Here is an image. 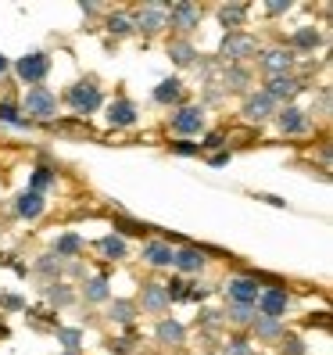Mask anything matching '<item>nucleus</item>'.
Returning <instances> with one entry per match:
<instances>
[{
	"mask_svg": "<svg viewBox=\"0 0 333 355\" xmlns=\"http://www.w3.org/2000/svg\"><path fill=\"white\" fill-rule=\"evenodd\" d=\"M65 104L72 108L75 119H90L93 112H100V104H104L100 83H93V79H79V83H72V87L65 90Z\"/></svg>",
	"mask_w": 333,
	"mask_h": 355,
	"instance_id": "obj_1",
	"label": "nucleus"
},
{
	"mask_svg": "<svg viewBox=\"0 0 333 355\" xmlns=\"http://www.w3.org/2000/svg\"><path fill=\"white\" fill-rule=\"evenodd\" d=\"M22 115L29 122H51L57 119V94L47 87H29L22 97Z\"/></svg>",
	"mask_w": 333,
	"mask_h": 355,
	"instance_id": "obj_2",
	"label": "nucleus"
},
{
	"mask_svg": "<svg viewBox=\"0 0 333 355\" xmlns=\"http://www.w3.org/2000/svg\"><path fill=\"white\" fill-rule=\"evenodd\" d=\"M51 54L47 51H33V54H22L15 61V76H18V83H26V87H44V79L51 76Z\"/></svg>",
	"mask_w": 333,
	"mask_h": 355,
	"instance_id": "obj_3",
	"label": "nucleus"
},
{
	"mask_svg": "<svg viewBox=\"0 0 333 355\" xmlns=\"http://www.w3.org/2000/svg\"><path fill=\"white\" fill-rule=\"evenodd\" d=\"M208 126V104H179L169 119V130L179 137H197Z\"/></svg>",
	"mask_w": 333,
	"mask_h": 355,
	"instance_id": "obj_4",
	"label": "nucleus"
},
{
	"mask_svg": "<svg viewBox=\"0 0 333 355\" xmlns=\"http://www.w3.org/2000/svg\"><path fill=\"white\" fill-rule=\"evenodd\" d=\"M262 90H265L269 97H273L276 108H287V104H294V97H298V94H305V90H308V83H305L301 76H294V72H287V76H269Z\"/></svg>",
	"mask_w": 333,
	"mask_h": 355,
	"instance_id": "obj_5",
	"label": "nucleus"
},
{
	"mask_svg": "<svg viewBox=\"0 0 333 355\" xmlns=\"http://www.w3.org/2000/svg\"><path fill=\"white\" fill-rule=\"evenodd\" d=\"M258 51L262 47H258V40L251 33H226L222 44H219V58L230 61V65H240L244 58H255Z\"/></svg>",
	"mask_w": 333,
	"mask_h": 355,
	"instance_id": "obj_6",
	"label": "nucleus"
},
{
	"mask_svg": "<svg viewBox=\"0 0 333 355\" xmlns=\"http://www.w3.org/2000/svg\"><path fill=\"white\" fill-rule=\"evenodd\" d=\"M172 269L176 277H201L208 269V252L201 244H179L172 255Z\"/></svg>",
	"mask_w": 333,
	"mask_h": 355,
	"instance_id": "obj_7",
	"label": "nucleus"
},
{
	"mask_svg": "<svg viewBox=\"0 0 333 355\" xmlns=\"http://www.w3.org/2000/svg\"><path fill=\"white\" fill-rule=\"evenodd\" d=\"M255 309H258V316H265V320H283L290 312V291L287 287H262Z\"/></svg>",
	"mask_w": 333,
	"mask_h": 355,
	"instance_id": "obj_8",
	"label": "nucleus"
},
{
	"mask_svg": "<svg viewBox=\"0 0 333 355\" xmlns=\"http://www.w3.org/2000/svg\"><path fill=\"white\" fill-rule=\"evenodd\" d=\"M165 18H169V29H176V33H183V40L190 36L197 26H201V8L197 4H169L165 8Z\"/></svg>",
	"mask_w": 333,
	"mask_h": 355,
	"instance_id": "obj_9",
	"label": "nucleus"
},
{
	"mask_svg": "<svg viewBox=\"0 0 333 355\" xmlns=\"http://www.w3.org/2000/svg\"><path fill=\"white\" fill-rule=\"evenodd\" d=\"M165 8H169V0H161V4H147L133 15V26L136 33L143 36H154V33H165L169 29V18H165Z\"/></svg>",
	"mask_w": 333,
	"mask_h": 355,
	"instance_id": "obj_10",
	"label": "nucleus"
},
{
	"mask_svg": "<svg viewBox=\"0 0 333 355\" xmlns=\"http://www.w3.org/2000/svg\"><path fill=\"white\" fill-rule=\"evenodd\" d=\"M172 255H176V248L165 237H147L140 244V259L151 269H172Z\"/></svg>",
	"mask_w": 333,
	"mask_h": 355,
	"instance_id": "obj_11",
	"label": "nucleus"
},
{
	"mask_svg": "<svg viewBox=\"0 0 333 355\" xmlns=\"http://www.w3.org/2000/svg\"><path fill=\"white\" fill-rule=\"evenodd\" d=\"M255 58H258V69H262L265 76H287V72H294V61H298L287 47H265V51H258Z\"/></svg>",
	"mask_w": 333,
	"mask_h": 355,
	"instance_id": "obj_12",
	"label": "nucleus"
},
{
	"mask_svg": "<svg viewBox=\"0 0 333 355\" xmlns=\"http://www.w3.org/2000/svg\"><path fill=\"white\" fill-rule=\"evenodd\" d=\"M276 126L287 133V137H305L312 133V115L298 104H287V108H276Z\"/></svg>",
	"mask_w": 333,
	"mask_h": 355,
	"instance_id": "obj_13",
	"label": "nucleus"
},
{
	"mask_svg": "<svg viewBox=\"0 0 333 355\" xmlns=\"http://www.w3.org/2000/svg\"><path fill=\"white\" fill-rule=\"evenodd\" d=\"M258 280L251 277H230V280H222V295L230 298V305H255L258 302Z\"/></svg>",
	"mask_w": 333,
	"mask_h": 355,
	"instance_id": "obj_14",
	"label": "nucleus"
},
{
	"mask_svg": "<svg viewBox=\"0 0 333 355\" xmlns=\"http://www.w3.org/2000/svg\"><path fill=\"white\" fill-rule=\"evenodd\" d=\"M104 119H108V126H111V130H133L136 122H140V112H136V104H133L129 97H122V94H118V97L108 104Z\"/></svg>",
	"mask_w": 333,
	"mask_h": 355,
	"instance_id": "obj_15",
	"label": "nucleus"
},
{
	"mask_svg": "<svg viewBox=\"0 0 333 355\" xmlns=\"http://www.w3.org/2000/svg\"><path fill=\"white\" fill-rule=\"evenodd\" d=\"M240 115H244V122H265L269 115H276V104H273V97H269L265 90H247Z\"/></svg>",
	"mask_w": 333,
	"mask_h": 355,
	"instance_id": "obj_16",
	"label": "nucleus"
},
{
	"mask_svg": "<svg viewBox=\"0 0 333 355\" xmlns=\"http://www.w3.org/2000/svg\"><path fill=\"white\" fill-rule=\"evenodd\" d=\"M136 309H140V312H151V316H161V312H169V298H165L161 280H143Z\"/></svg>",
	"mask_w": 333,
	"mask_h": 355,
	"instance_id": "obj_17",
	"label": "nucleus"
},
{
	"mask_svg": "<svg viewBox=\"0 0 333 355\" xmlns=\"http://www.w3.org/2000/svg\"><path fill=\"white\" fill-rule=\"evenodd\" d=\"M151 97H154V104H161V108H179V104H186V83L179 76H169V79L158 83Z\"/></svg>",
	"mask_w": 333,
	"mask_h": 355,
	"instance_id": "obj_18",
	"label": "nucleus"
},
{
	"mask_svg": "<svg viewBox=\"0 0 333 355\" xmlns=\"http://www.w3.org/2000/svg\"><path fill=\"white\" fill-rule=\"evenodd\" d=\"M323 47V33L316 29V26H301V29H294V33H290L287 36V51L290 54H316Z\"/></svg>",
	"mask_w": 333,
	"mask_h": 355,
	"instance_id": "obj_19",
	"label": "nucleus"
},
{
	"mask_svg": "<svg viewBox=\"0 0 333 355\" xmlns=\"http://www.w3.org/2000/svg\"><path fill=\"white\" fill-rule=\"evenodd\" d=\"M15 216L18 219H26V223H36L39 216H44L47 212V198L44 194H36V191H22V194H18L15 198Z\"/></svg>",
	"mask_w": 333,
	"mask_h": 355,
	"instance_id": "obj_20",
	"label": "nucleus"
},
{
	"mask_svg": "<svg viewBox=\"0 0 333 355\" xmlns=\"http://www.w3.org/2000/svg\"><path fill=\"white\" fill-rule=\"evenodd\" d=\"M154 341L161 348H183L186 345V327L179 320H169V316H161L158 327H154Z\"/></svg>",
	"mask_w": 333,
	"mask_h": 355,
	"instance_id": "obj_21",
	"label": "nucleus"
},
{
	"mask_svg": "<svg viewBox=\"0 0 333 355\" xmlns=\"http://www.w3.org/2000/svg\"><path fill=\"white\" fill-rule=\"evenodd\" d=\"M82 252H87V241H82L79 234H72V230L69 234H57L54 244H51V255H57L61 262H75Z\"/></svg>",
	"mask_w": 333,
	"mask_h": 355,
	"instance_id": "obj_22",
	"label": "nucleus"
},
{
	"mask_svg": "<svg viewBox=\"0 0 333 355\" xmlns=\"http://www.w3.org/2000/svg\"><path fill=\"white\" fill-rule=\"evenodd\" d=\"M75 295L87 305H104V302H111V284H108V277H87L82 291H75Z\"/></svg>",
	"mask_w": 333,
	"mask_h": 355,
	"instance_id": "obj_23",
	"label": "nucleus"
},
{
	"mask_svg": "<svg viewBox=\"0 0 333 355\" xmlns=\"http://www.w3.org/2000/svg\"><path fill=\"white\" fill-rule=\"evenodd\" d=\"M44 298H47V309H69L79 295H75V287L65 284V280H54V284H44Z\"/></svg>",
	"mask_w": 333,
	"mask_h": 355,
	"instance_id": "obj_24",
	"label": "nucleus"
},
{
	"mask_svg": "<svg viewBox=\"0 0 333 355\" xmlns=\"http://www.w3.org/2000/svg\"><path fill=\"white\" fill-rule=\"evenodd\" d=\"M251 330H255V338H258L262 345H280V341L287 338L283 320H265V316H258V320L251 323Z\"/></svg>",
	"mask_w": 333,
	"mask_h": 355,
	"instance_id": "obj_25",
	"label": "nucleus"
},
{
	"mask_svg": "<svg viewBox=\"0 0 333 355\" xmlns=\"http://www.w3.org/2000/svg\"><path fill=\"white\" fill-rule=\"evenodd\" d=\"M136 316H140V309H136L133 298H115V302H108V320H111L115 327H133Z\"/></svg>",
	"mask_w": 333,
	"mask_h": 355,
	"instance_id": "obj_26",
	"label": "nucleus"
},
{
	"mask_svg": "<svg viewBox=\"0 0 333 355\" xmlns=\"http://www.w3.org/2000/svg\"><path fill=\"white\" fill-rule=\"evenodd\" d=\"M33 273H36V277H44L47 284H54V280L65 277V262H61L57 255H51V252H44V255L33 262Z\"/></svg>",
	"mask_w": 333,
	"mask_h": 355,
	"instance_id": "obj_27",
	"label": "nucleus"
},
{
	"mask_svg": "<svg viewBox=\"0 0 333 355\" xmlns=\"http://www.w3.org/2000/svg\"><path fill=\"white\" fill-rule=\"evenodd\" d=\"M197 47H194V40H183V36H176V40H169V58L176 61V65H197Z\"/></svg>",
	"mask_w": 333,
	"mask_h": 355,
	"instance_id": "obj_28",
	"label": "nucleus"
},
{
	"mask_svg": "<svg viewBox=\"0 0 333 355\" xmlns=\"http://www.w3.org/2000/svg\"><path fill=\"white\" fill-rule=\"evenodd\" d=\"M247 87H251V69H244V65H226L222 69V90L247 94Z\"/></svg>",
	"mask_w": 333,
	"mask_h": 355,
	"instance_id": "obj_29",
	"label": "nucleus"
},
{
	"mask_svg": "<svg viewBox=\"0 0 333 355\" xmlns=\"http://www.w3.org/2000/svg\"><path fill=\"white\" fill-rule=\"evenodd\" d=\"M97 252H100L104 262H122V259L129 255V244L122 241V237H115V234H108V237L97 241Z\"/></svg>",
	"mask_w": 333,
	"mask_h": 355,
	"instance_id": "obj_30",
	"label": "nucleus"
},
{
	"mask_svg": "<svg viewBox=\"0 0 333 355\" xmlns=\"http://www.w3.org/2000/svg\"><path fill=\"white\" fill-rule=\"evenodd\" d=\"M0 122H4V126H11V130H26V133L36 130V122H29V119L22 115V108H18V104H11V101H0Z\"/></svg>",
	"mask_w": 333,
	"mask_h": 355,
	"instance_id": "obj_31",
	"label": "nucleus"
},
{
	"mask_svg": "<svg viewBox=\"0 0 333 355\" xmlns=\"http://www.w3.org/2000/svg\"><path fill=\"white\" fill-rule=\"evenodd\" d=\"M244 18H247V4H219V26L226 33H240Z\"/></svg>",
	"mask_w": 333,
	"mask_h": 355,
	"instance_id": "obj_32",
	"label": "nucleus"
},
{
	"mask_svg": "<svg viewBox=\"0 0 333 355\" xmlns=\"http://www.w3.org/2000/svg\"><path fill=\"white\" fill-rule=\"evenodd\" d=\"M104 29H108L115 40H122V36H133V33H136V26H133V15H129V11H108V18H104Z\"/></svg>",
	"mask_w": 333,
	"mask_h": 355,
	"instance_id": "obj_33",
	"label": "nucleus"
},
{
	"mask_svg": "<svg viewBox=\"0 0 333 355\" xmlns=\"http://www.w3.org/2000/svg\"><path fill=\"white\" fill-rule=\"evenodd\" d=\"M54 183H57V169H54V165H36V169L29 173V191H36V194L51 191Z\"/></svg>",
	"mask_w": 333,
	"mask_h": 355,
	"instance_id": "obj_34",
	"label": "nucleus"
},
{
	"mask_svg": "<svg viewBox=\"0 0 333 355\" xmlns=\"http://www.w3.org/2000/svg\"><path fill=\"white\" fill-rule=\"evenodd\" d=\"M222 316H226V323L251 330V323L258 320V309H255V305H230V309H222Z\"/></svg>",
	"mask_w": 333,
	"mask_h": 355,
	"instance_id": "obj_35",
	"label": "nucleus"
},
{
	"mask_svg": "<svg viewBox=\"0 0 333 355\" xmlns=\"http://www.w3.org/2000/svg\"><path fill=\"white\" fill-rule=\"evenodd\" d=\"M26 320L33 330H57L61 320H57V312L54 309H26Z\"/></svg>",
	"mask_w": 333,
	"mask_h": 355,
	"instance_id": "obj_36",
	"label": "nucleus"
},
{
	"mask_svg": "<svg viewBox=\"0 0 333 355\" xmlns=\"http://www.w3.org/2000/svg\"><path fill=\"white\" fill-rule=\"evenodd\" d=\"M147 223H140V219H129V216H115V237H122V241H126V237H143V234H147Z\"/></svg>",
	"mask_w": 333,
	"mask_h": 355,
	"instance_id": "obj_37",
	"label": "nucleus"
},
{
	"mask_svg": "<svg viewBox=\"0 0 333 355\" xmlns=\"http://www.w3.org/2000/svg\"><path fill=\"white\" fill-rule=\"evenodd\" d=\"M54 338L61 341V348H65V352H79L82 348V330L79 327H57Z\"/></svg>",
	"mask_w": 333,
	"mask_h": 355,
	"instance_id": "obj_38",
	"label": "nucleus"
},
{
	"mask_svg": "<svg viewBox=\"0 0 333 355\" xmlns=\"http://www.w3.org/2000/svg\"><path fill=\"white\" fill-rule=\"evenodd\" d=\"M161 287H165L169 305H172V302H186V287H190V280L186 277H169V280H161Z\"/></svg>",
	"mask_w": 333,
	"mask_h": 355,
	"instance_id": "obj_39",
	"label": "nucleus"
},
{
	"mask_svg": "<svg viewBox=\"0 0 333 355\" xmlns=\"http://www.w3.org/2000/svg\"><path fill=\"white\" fill-rule=\"evenodd\" d=\"M222 323H226L222 309H212V305H201V309H197V327H204V330H219Z\"/></svg>",
	"mask_w": 333,
	"mask_h": 355,
	"instance_id": "obj_40",
	"label": "nucleus"
},
{
	"mask_svg": "<svg viewBox=\"0 0 333 355\" xmlns=\"http://www.w3.org/2000/svg\"><path fill=\"white\" fill-rule=\"evenodd\" d=\"M222 355H255L251 338H244V334H233V338L222 345Z\"/></svg>",
	"mask_w": 333,
	"mask_h": 355,
	"instance_id": "obj_41",
	"label": "nucleus"
},
{
	"mask_svg": "<svg viewBox=\"0 0 333 355\" xmlns=\"http://www.w3.org/2000/svg\"><path fill=\"white\" fill-rule=\"evenodd\" d=\"M26 309H29V302L18 291H4L0 295V312H26Z\"/></svg>",
	"mask_w": 333,
	"mask_h": 355,
	"instance_id": "obj_42",
	"label": "nucleus"
},
{
	"mask_svg": "<svg viewBox=\"0 0 333 355\" xmlns=\"http://www.w3.org/2000/svg\"><path fill=\"white\" fill-rule=\"evenodd\" d=\"M197 148H201V155H208V151H222L226 148V133L222 130H212V133H204V140H197Z\"/></svg>",
	"mask_w": 333,
	"mask_h": 355,
	"instance_id": "obj_43",
	"label": "nucleus"
},
{
	"mask_svg": "<svg viewBox=\"0 0 333 355\" xmlns=\"http://www.w3.org/2000/svg\"><path fill=\"white\" fill-rule=\"evenodd\" d=\"M54 130H57V133H69V137H90V122H82V119H65V122H57Z\"/></svg>",
	"mask_w": 333,
	"mask_h": 355,
	"instance_id": "obj_44",
	"label": "nucleus"
},
{
	"mask_svg": "<svg viewBox=\"0 0 333 355\" xmlns=\"http://www.w3.org/2000/svg\"><path fill=\"white\" fill-rule=\"evenodd\" d=\"M208 298H212V287H208V284H197V280H190V287H186V302H194V305L201 309Z\"/></svg>",
	"mask_w": 333,
	"mask_h": 355,
	"instance_id": "obj_45",
	"label": "nucleus"
},
{
	"mask_svg": "<svg viewBox=\"0 0 333 355\" xmlns=\"http://www.w3.org/2000/svg\"><path fill=\"white\" fill-rule=\"evenodd\" d=\"M104 348H108L111 355H129V352L136 348V341H133V334H126V338H111V341H104Z\"/></svg>",
	"mask_w": 333,
	"mask_h": 355,
	"instance_id": "obj_46",
	"label": "nucleus"
},
{
	"mask_svg": "<svg viewBox=\"0 0 333 355\" xmlns=\"http://www.w3.org/2000/svg\"><path fill=\"white\" fill-rule=\"evenodd\" d=\"M280 352H283V355H308V345L298 338V334H287L283 345H280Z\"/></svg>",
	"mask_w": 333,
	"mask_h": 355,
	"instance_id": "obj_47",
	"label": "nucleus"
},
{
	"mask_svg": "<svg viewBox=\"0 0 333 355\" xmlns=\"http://www.w3.org/2000/svg\"><path fill=\"white\" fill-rule=\"evenodd\" d=\"M169 151L179 155V158H194V155H201L197 140H172V144H169Z\"/></svg>",
	"mask_w": 333,
	"mask_h": 355,
	"instance_id": "obj_48",
	"label": "nucleus"
},
{
	"mask_svg": "<svg viewBox=\"0 0 333 355\" xmlns=\"http://www.w3.org/2000/svg\"><path fill=\"white\" fill-rule=\"evenodd\" d=\"M230 158H233V151L222 148V151H215V155H208V165H212V169H222V165L230 162Z\"/></svg>",
	"mask_w": 333,
	"mask_h": 355,
	"instance_id": "obj_49",
	"label": "nucleus"
},
{
	"mask_svg": "<svg viewBox=\"0 0 333 355\" xmlns=\"http://www.w3.org/2000/svg\"><path fill=\"white\" fill-rule=\"evenodd\" d=\"M290 8H294L290 0H276V4H265V11H269V15H287Z\"/></svg>",
	"mask_w": 333,
	"mask_h": 355,
	"instance_id": "obj_50",
	"label": "nucleus"
},
{
	"mask_svg": "<svg viewBox=\"0 0 333 355\" xmlns=\"http://www.w3.org/2000/svg\"><path fill=\"white\" fill-rule=\"evenodd\" d=\"M258 201L273 205V208H287V201H283V198H276V194H258Z\"/></svg>",
	"mask_w": 333,
	"mask_h": 355,
	"instance_id": "obj_51",
	"label": "nucleus"
},
{
	"mask_svg": "<svg viewBox=\"0 0 333 355\" xmlns=\"http://www.w3.org/2000/svg\"><path fill=\"white\" fill-rule=\"evenodd\" d=\"M79 8H82V15H87V18H90V15H100V8H97V4H79Z\"/></svg>",
	"mask_w": 333,
	"mask_h": 355,
	"instance_id": "obj_52",
	"label": "nucleus"
},
{
	"mask_svg": "<svg viewBox=\"0 0 333 355\" xmlns=\"http://www.w3.org/2000/svg\"><path fill=\"white\" fill-rule=\"evenodd\" d=\"M8 69H11V61H8L4 54H0V79H4V76H8Z\"/></svg>",
	"mask_w": 333,
	"mask_h": 355,
	"instance_id": "obj_53",
	"label": "nucleus"
},
{
	"mask_svg": "<svg viewBox=\"0 0 333 355\" xmlns=\"http://www.w3.org/2000/svg\"><path fill=\"white\" fill-rule=\"evenodd\" d=\"M0 338H11V327L8 323H0Z\"/></svg>",
	"mask_w": 333,
	"mask_h": 355,
	"instance_id": "obj_54",
	"label": "nucleus"
},
{
	"mask_svg": "<svg viewBox=\"0 0 333 355\" xmlns=\"http://www.w3.org/2000/svg\"><path fill=\"white\" fill-rule=\"evenodd\" d=\"M61 355H79V352H61Z\"/></svg>",
	"mask_w": 333,
	"mask_h": 355,
	"instance_id": "obj_55",
	"label": "nucleus"
}]
</instances>
